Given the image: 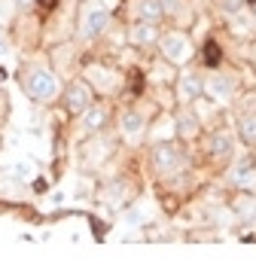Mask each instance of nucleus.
<instances>
[{"instance_id": "f257e3e1", "label": "nucleus", "mask_w": 256, "mask_h": 259, "mask_svg": "<svg viewBox=\"0 0 256 259\" xmlns=\"http://www.w3.org/2000/svg\"><path fill=\"white\" fill-rule=\"evenodd\" d=\"M25 92L31 101L37 104H52L58 95H61V79L49 70V67H34L28 76H25Z\"/></svg>"}, {"instance_id": "f03ea898", "label": "nucleus", "mask_w": 256, "mask_h": 259, "mask_svg": "<svg viewBox=\"0 0 256 259\" xmlns=\"http://www.w3.org/2000/svg\"><path fill=\"white\" fill-rule=\"evenodd\" d=\"M107 25H110V10H107L104 4H89V7L82 10V19H79L82 37L95 40V37H101V34L107 31Z\"/></svg>"}, {"instance_id": "7ed1b4c3", "label": "nucleus", "mask_w": 256, "mask_h": 259, "mask_svg": "<svg viewBox=\"0 0 256 259\" xmlns=\"http://www.w3.org/2000/svg\"><path fill=\"white\" fill-rule=\"evenodd\" d=\"M159 49L171 64H183L192 55V43H189V37L183 31H168L165 37H159Z\"/></svg>"}, {"instance_id": "20e7f679", "label": "nucleus", "mask_w": 256, "mask_h": 259, "mask_svg": "<svg viewBox=\"0 0 256 259\" xmlns=\"http://www.w3.org/2000/svg\"><path fill=\"white\" fill-rule=\"evenodd\" d=\"M204 95H207L210 101H217V104H229V101H232V95H235V85H232V79H229V76L214 73V76H207V79H204Z\"/></svg>"}, {"instance_id": "39448f33", "label": "nucleus", "mask_w": 256, "mask_h": 259, "mask_svg": "<svg viewBox=\"0 0 256 259\" xmlns=\"http://www.w3.org/2000/svg\"><path fill=\"white\" fill-rule=\"evenodd\" d=\"M153 162H156V168H159L162 174H177L180 165H183V159H180V153H177L174 144H159V147L153 150Z\"/></svg>"}, {"instance_id": "423d86ee", "label": "nucleus", "mask_w": 256, "mask_h": 259, "mask_svg": "<svg viewBox=\"0 0 256 259\" xmlns=\"http://www.w3.org/2000/svg\"><path fill=\"white\" fill-rule=\"evenodd\" d=\"M229 180L235 186H253L256 183V156H241L232 171H229Z\"/></svg>"}, {"instance_id": "0eeeda50", "label": "nucleus", "mask_w": 256, "mask_h": 259, "mask_svg": "<svg viewBox=\"0 0 256 259\" xmlns=\"http://www.w3.org/2000/svg\"><path fill=\"white\" fill-rule=\"evenodd\" d=\"M64 101H67V110H70V113H82V110L92 104V85H89V82H73V85L67 89Z\"/></svg>"}, {"instance_id": "6e6552de", "label": "nucleus", "mask_w": 256, "mask_h": 259, "mask_svg": "<svg viewBox=\"0 0 256 259\" xmlns=\"http://www.w3.org/2000/svg\"><path fill=\"white\" fill-rule=\"evenodd\" d=\"M177 95H180V101H198L201 95H204V79L201 76H195V73H183V79H180V85H177Z\"/></svg>"}, {"instance_id": "1a4fd4ad", "label": "nucleus", "mask_w": 256, "mask_h": 259, "mask_svg": "<svg viewBox=\"0 0 256 259\" xmlns=\"http://www.w3.org/2000/svg\"><path fill=\"white\" fill-rule=\"evenodd\" d=\"M132 43H135V46H153V43H159V31H156V25H150V22H138V25L132 28Z\"/></svg>"}, {"instance_id": "9d476101", "label": "nucleus", "mask_w": 256, "mask_h": 259, "mask_svg": "<svg viewBox=\"0 0 256 259\" xmlns=\"http://www.w3.org/2000/svg\"><path fill=\"white\" fill-rule=\"evenodd\" d=\"M119 128H122V135H125V138H141V135H144V128H147V119H144L141 113H122Z\"/></svg>"}, {"instance_id": "9b49d317", "label": "nucleus", "mask_w": 256, "mask_h": 259, "mask_svg": "<svg viewBox=\"0 0 256 259\" xmlns=\"http://www.w3.org/2000/svg\"><path fill=\"white\" fill-rule=\"evenodd\" d=\"M138 16H141V22H150V25H156V22L165 16V10H162V0H138Z\"/></svg>"}, {"instance_id": "f8f14e48", "label": "nucleus", "mask_w": 256, "mask_h": 259, "mask_svg": "<svg viewBox=\"0 0 256 259\" xmlns=\"http://www.w3.org/2000/svg\"><path fill=\"white\" fill-rule=\"evenodd\" d=\"M7 174H10L13 180H34L37 165H34L31 159H16V162H10V165H7Z\"/></svg>"}, {"instance_id": "ddd939ff", "label": "nucleus", "mask_w": 256, "mask_h": 259, "mask_svg": "<svg viewBox=\"0 0 256 259\" xmlns=\"http://www.w3.org/2000/svg\"><path fill=\"white\" fill-rule=\"evenodd\" d=\"M82 122H86V128H92V132H98V128H104L107 125V110L104 107H86L82 110Z\"/></svg>"}, {"instance_id": "4468645a", "label": "nucleus", "mask_w": 256, "mask_h": 259, "mask_svg": "<svg viewBox=\"0 0 256 259\" xmlns=\"http://www.w3.org/2000/svg\"><path fill=\"white\" fill-rule=\"evenodd\" d=\"M210 153L214 156H229L232 153V135L229 132H217L210 138Z\"/></svg>"}, {"instance_id": "2eb2a0df", "label": "nucleus", "mask_w": 256, "mask_h": 259, "mask_svg": "<svg viewBox=\"0 0 256 259\" xmlns=\"http://www.w3.org/2000/svg\"><path fill=\"white\" fill-rule=\"evenodd\" d=\"M238 135L247 144H256V116H241L238 119Z\"/></svg>"}, {"instance_id": "dca6fc26", "label": "nucleus", "mask_w": 256, "mask_h": 259, "mask_svg": "<svg viewBox=\"0 0 256 259\" xmlns=\"http://www.w3.org/2000/svg\"><path fill=\"white\" fill-rule=\"evenodd\" d=\"M150 217H153V204L150 201H141L132 213H128V223H132V226H144Z\"/></svg>"}, {"instance_id": "f3484780", "label": "nucleus", "mask_w": 256, "mask_h": 259, "mask_svg": "<svg viewBox=\"0 0 256 259\" xmlns=\"http://www.w3.org/2000/svg\"><path fill=\"white\" fill-rule=\"evenodd\" d=\"M89 79H92V82H98L101 89H113V82H116L104 67H89Z\"/></svg>"}, {"instance_id": "a211bd4d", "label": "nucleus", "mask_w": 256, "mask_h": 259, "mask_svg": "<svg viewBox=\"0 0 256 259\" xmlns=\"http://www.w3.org/2000/svg\"><path fill=\"white\" fill-rule=\"evenodd\" d=\"M162 10H165V13H180L183 4H180V0H162Z\"/></svg>"}, {"instance_id": "6ab92c4d", "label": "nucleus", "mask_w": 256, "mask_h": 259, "mask_svg": "<svg viewBox=\"0 0 256 259\" xmlns=\"http://www.w3.org/2000/svg\"><path fill=\"white\" fill-rule=\"evenodd\" d=\"M7 49H10V46H7V40H4V34H0V58H4V55H7Z\"/></svg>"}, {"instance_id": "aec40b11", "label": "nucleus", "mask_w": 256, "mask_h": 259, "mask_svg": "<svg viewBox=\"0 0 256 259\" xmlns=\"http://www.w3.org/2000/svg\"><path fill=\"white\" fill-rule=\"evenodd\" d=\"M253 16H256V10H253Z\"/></svg>"}]
</instances>
